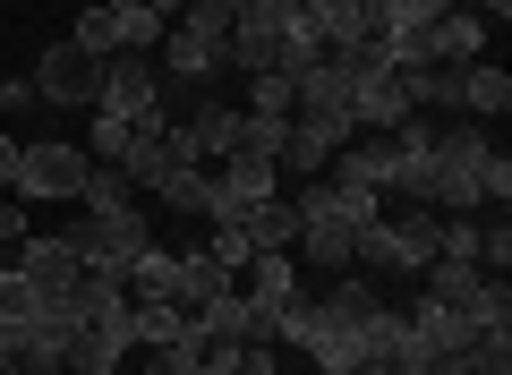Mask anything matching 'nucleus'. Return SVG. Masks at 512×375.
Segmentation results:
<instances>
[{
    "mask_svg": "<svg viewBox=\"0 0 512 375\" xmlns=\"http://www.w3.org/2000/svg\"><path fill=\"white\" fill-rule=\"evenodd\" d=\"M154 205H163V214H205V205H214V171H205V162H180V171L154 188Z\"/></svg>",
    "mask_w": 512,
    "mask_h": 375,
    "instance_id": "29",
    "label": "nucleus"
},
{
    "mask_svg": "<svg viewBox=\"0 0 512 375\" xmlns=\"http://www.w3.org/2000/svg\"><path fill=\"white\" fill-rule=\"evenodd\" d=\"M128 282H111V273H77V290H69V324H120L128 316Z\"/></svg>",
    "mask_w": 512,
    "mask_h": 375,
    "instance_id": "20",
    "label": "nucleus"
},
{
    "mask_svg": "<svg viewBox=\"0 0 512 375\" xmlns=\"http://www.w3.org/2000/svg\"><path fill=\"white\" fill-rule=\"evenodd\" d=\"M512 197V154L487 128H436V171H427V205L436 214H487Z\"/></svg>",
    "mask_w": 512,
    "mask_h": 375,
    "instance_id": "1",
    "label": "nucleus"
},
{
    "mask_svg": "<svg viewBox=\"0 0 512 375\" xmlns=\"http://www.w3.org/2000/svg\"><path fill=\"white\" fill-rule=\"evenodd\" d=\"M461 111H478V120H504V111H512V77L487 69V60H470V69H461Z\"/></svg>",
    "mask_w": 512,
    "mask_h": 375,
    "instance_id": "27",
    "label": "nucleus"
},
{
    "mask_svg": "<svg viewBox=\"0 0 512 375\" xmlns=\"http://www.w3.org/2000/svg\"><path fill=\"white\" fill-rule=\"evenodd\" d=\"M239 128H248V111H239V103H205V111H188V137H197L205 162H214V154H239Z\"/></svg>",
    "mask_w": 512,
    "mask_h": 375,
    "instance_id": "22",
    "label": "nucleus"
},
{
    "mask_svg": "<svg viewBox=\"0 0 512 375\" xmlns=\"http://www.w3.org/2000/svg\"><path fill=\"white\" fill-rule=\"evenodd\" d=\"M436 375H478V367H461V358H453V367H436Z\"/></svg>",
    "mask_w": 512,
    "mask_h": 375,
    "instance_id": "41",
    "label": "nucleus"
},
{
    "mask_svg": "<svg viewBox=\"0 0 512 375\" xmlns=\"http://www.w3.org/2000/svg\"><path fill=\"white\" fill-rule=\"evenodd\" d=\"M478 265H495V273L512 265V222H504V205H495V222H478Z\"/></svg>",
    "mask_w": 512,
    "mask_h": 375,
    "instance_id": "35",
    "label": "nucleus"
},
{
    "mask_svg": "<svg viewBox=\"0 0 512 375\" xmlns=\"http://www.w3.org/2000/svg\"><path fill=\"white\" fill-rule=\"evenodd\" d=\"M18 154H26V145L9 137V128H0V188H9V179H18Z\"/></svg>",
    "mask_w": 512,
    "mask_h": 375,
    "instance_id": "38",
    "label": "nucleus"
},
{
    "mask_svg": "<svg viewBox=\"0 0 512 375\" xmlns=\"http://www.w3.org/2000/svg\"><path fill=\"white\" fill-rule=\"evenodd\" d=\"M325 179H333V188H367V197H384V179H393V154H384V137H367V128H359V137H350L342 154L325 162Z\"/></svg>",
    "mask_w": 512,
    "mask_h": 375,
    "instance_id": "16",
    "label": "nucleus"
},
{
    "mask_svg": "<svg viewBox=\"0 0 512 375\" xmlns=\"http://www.w3.org/2000/svg\"><path fill=\"white\" fill-rule=\"evenodd\" d=\"M274 197H282V162H265V154H222L205 222H239V214H256V205H274Z\"/></svg>",
    "mask_w": 512,
    "mask_h": 375,
    "instance_id": "7",
    "label": "nucleus"
},
{
    "mask_svg": "<svg viewBox=\"0 0 512 375\" xmlns=\"http://www.w3.org/2000/svg\"><path fill=\"white\" fill-rule=\"evenodd\" d=\"M86 162H94V154H77V145H60V137H35V145L18 154V179H9V188H18V197L60 205V197L86 188Z\"/></svg>",
    "mask_w": 512,
    "mask_h": 375,
    "instance_id": "9",
    "label": "nucleus"
},
{
    "mask_svg": "<svg viewBox=\"0 0 512 375\" xmlns=\"http://www.w3.org/2000/svg\"><path fill=\"white\" fill-rule=\"evenodd\" d=\"M291 9H299V0H239L231 35H222V69H239V77L282 69V43H291Z\"/></svg>",
    "mask_w": 512,
    "mask_h": 375,
    "instance_id": "4",
    "label": "nucleus"
},
{
    "mask_svg": "<svg viewBox=\"0 0 512 375\" xmlns=\"http://www.w3.org/2000/svg\"><path fill=\"white\" fill-rule=\"evenodd\" d=\"M128 350H137L128 316H120V324H77V333H69V375H120Z\"/></svg>",
    "mask_w": 512,
    "mask_h": 375,
    "instance_id": "15",
    "label": "nucleus"
},
{
    "mask_svg": "<svg viewBox=\"0 0 512 375\" xmlns=\"http://www.w3.org/2000/svg\"><path fill=\"white\" fill-rule=\"evenodd\" d=\"M163 26H171V18H154L146 0H128V9H120V52H146V60H154V43H163Z\"/></svg>",
    "mask_w": 512,
    "mask_h": 375,
    "instance_id": "33",
    "label": "nucleus"
},
{
    "mask_svg": "<svg viewBox=\"0 0 512 375\" xmlns=\"http://www.w3.org/2000/svg\"><path fill=\"white\" fill-rule=\"evenodd\" d=\"M478 290H487V265H470V256H436L427 265V299L436 307H470Z\"/></svg>",
    "mask_w": 512,
    "mask_h": 375,
    "instance_id": "23",
    "label": "nucleus"
},
{
    "mask_svg": "<svg viewBox=\"0 0 512 375\" xmlns=\"http://www.w3.org/2000/svg\"><path fill=\"white\" fill-rule=\"evenodd\" d=\"M350 137H359V128H350L342 111H291V137H282V179H325V162L342 154Z\"/></svg>",
    "mask_w": 512,
    "mask_h": 375,
    "instance_id": "10",
    "label": "nucleus"
},
{
    "mask_svg": "<svg viewBox=\"0 0 512 375\" xmlns=\"http://www.w3.org/2000/svg\"><path fill=\"white\" fill-rule=\"evenodd\" d=\"M231 18H239V0H188V9H180V18H171V26H188V35L222 43V35H231Z\"/></svg>",
    "mask_w": 512,
    "mask_h": 375,
    "instance_id": "32",
    "label": "nucleus"
},
{
    "mask_svg": "<svg viewBox=\"0 0 512 375\" xmlns=\"http://www.w3.org/2000/svg\"><path fill=\"white\" fill-rule=\"evenodd\" d=\"M410 120V86L402 69H359L350 77V128H367V137H384V128Z\"/></svg>",
    "mask_w": 512,
    "mask_h": 375,
    "instance_id": "13",
    "label": "nucleus"
},
{
    "mask_svg": "<svg viewBox=\"0 0 512 375\" xmlns=\"http://www.w3.org/2000/svg\"><path fill=\"white\" fill-rule=\"evenodd\" d=\"M384 154H393V179H384V197L427 205V171H436V128H427V111H410L402 128H384Z\"/></svg>",
    "mask_w": 512,
    "mask_h": 375,
    "instance_id": "11",
    "label": "nucleus"
},
{
    "mask_svg": "<svg viewBox=\"0 0 512 375\" xmlns=\"http://www.w3.org/2000/svg\"><path fill=\"white\" fill-rule=\"evenodd\" d=\"M137 197H146V188H137L120 162H86V188H77V205H86V214H120V205H137Z\"/></svg>",
    "mask_w": 512,
    "mask_h": 375,
    "instance_id": "24",
    "label": "nucleus"
},
{
    "mask_svg": "<svg viewBox=\"0 0 512 375\" xmlns=\"http://www.w3.org/2000/svg\"><path fill=\"white\" fill-rule=\"evenodd\" d=\"M478 52H487V18H478V9H444V18L427 26V60H444V69H470Z\"/></svg>",
    "mask_w": 512,
    "mask_h": 375,
    "instance_id": "17",
    "label": "nucleus"
},
{
    "mask_svg": "<svg viewBox=\"0 0 512 375\" xmlns=\"http://www.w3.org/2000/svg\"><path fill=\"white\" fill-rule=\"evenodd\" d=\"M0 375H18V341H9V324H0Z\"/></svg>",
    "mask_w": 512,
    "mask_h": 375,
    "instance_id": "40",
    "label": "nucleus"
},
{
    "mask_svg": "<svg viewBox=\"0 0 512 375\" xmlns=\"http://www.w3.org/2000/svg\"><path fill=\"white\" fill-rule=\"evenodd\" d=\"M94 111L137 128L146 111H163V69H154L146 52H111V60H103V103H94Z\"/></svg>",
    "mask_w": 512,
    "mask_h": 375,
    "instance_id": "8",
    "label": "nucleus"
},
{
    "mask_svg": "<svg viewBox=\"0 0 512 375\" xmlns=\"http://www.w3.org/2000/svg\"><path fill=\"white\" fill-rule=\"evenodd\" d=\"M18 239H26V214H18V205H0V248H18Z\"/></svg>",
    "mask_w": 512,
    "mask_h": 375,
    "instance_id": "39",
    "label": "nucleus"
},
{
    "mask_svg": "<svg viewBox=\"0 0 512 375\" xmlns=\"http://www.w3.org/2000/svg\"><path fill=\"white\" fill-rule=\"evenodd\" d=\"M18 273H26V282H35V299L43 307H69V290H77V273H86V265H77V248H69V231H26L18 239Z\"/></svg>",
    "mask_w": 512,
    "mask_h": 375,
    "instance_id": "12",
    "label": "nucleus"
},
{
    "mask_svg": "<svg viewBox=\"0 0 512 375\" xmlns=\"http://www.w3.org/2000/svg\"><path fill=\"white\" fill-rule=\"evenodd\" d=\"M239 239H248L256 256H274V248H299V214L274 197V205H256V214H239Z\"/></svg>",
    "mask_w": 512,
    "mask_h": 375,
    "instance_id": "26",
    "label": "nucleus"
},
{
    "mask_svg": "<svg viewBox=\"0 0 512 375\" xmlns=\"http://www.w3.org/2000/svg\"><path fill=\"white\" fill-rule=\"evenodd\" d=\"M103 9H128V0H103Z\"/></svg>",
    "mask_w": 512,
    "mask_h": 375,
    "instance_id": "42",
    "label": "nucleus"
},
{
    "mask_svg": "<svg viewBox=\"0 0 512 375\" xmlns=\"http://www.w3.org/2000/svg\"><path fill=\"white\" fill-rule=\"evenodd\" d=\"M35 94L52 111H94L103 103V60L77 52V43H52V52H35Z\"/></svg>",
    "mask_w": 512,
    "mask_h": 375,
    "instance_id": "6",
    "label": "nucleus"
},
{
    "mask_svg": "<svg viewBox=\"0 0 512 375\" xmlns=\"http://www.w3.org/2000/svg\"><path fill=\"white\" fill-rule=\"evenodd\" d=\"M154 69L163 77H180V86H205V77L222 69V43H205V35H188V26H163V43H154Z\"/></svg>",
    "mask_w": 512,
    "mask_h": 375,
    "instance_id": "19",
    "label": "nucleus"
},
{
    "mask_svg": "<svg viewBox=\"0 0 512 375\" xmlns=\"http://www.w3.org/2000/svg\"><path fill=\"white\" fill-rule=\"evenodd\" d=\"M77 52H94V60H111L120 52V9H103V0H86V9H77Z\"/></svg>",
    "mask_w": 512,
    "mask_h": 375,
    "instance_id": "30",
    "label": "nucleus"
},
{
    "mask_svg": "<svg viewBox=\"0 0 512 375\" xmlns=\"http://www.w3.org/2000/svg\"><path fill=\"white\" fill-rule=\"evenodd\" d=\"M188 324H197V316H188L180 299H137V307H128V333H137V350H171Z\"/></svg>",
    "mask_w": 512,
    "mask_h": 375,
    "instance_id": "21",
    "label": "nucleus"
},
{
    "mask_svg": "<svg viewBox=\"0 0 512 375\" xmlns=\"http://www.w3.org/2000/svg\"><path fill=\"white\" fill-rule=\"evenodd\" d=\"M231 282H239V273L222 265L214 248H180V307H205L214 290H231Z\"/></svg>",
    "mask_w": 512,
    "mask_h": 375,
    "instance_id": "25",
    "label": "nucleus"
},
{
    "mask_svg": "<svg viewBox=\"0 0 512 375\" xmlns=\"http://www.w3.org/2000/svg\"><path fill=\"white\" fill-rule=\"evenodd\" d=\"M291 214H299V256H308V265H325V273H350V265H359V222L342 214L333 179H299Z\"/></svg>",
    "mask_w": 512,
    "mask_h": 375,
    "instance_id": "2",
    "label": "nucleus"
},
{
    "mask_svg": "<svg viewBox=\"0 0 512 375\" xmlns=\"http://www.w3.org/2000/svg\"><path fill=\"white\" fill-rule=\"evenodd\" d=\"M43 94H35V77H0V111H35Z\"/></svg>",
    "mask_w": 512,
    "mask_h": 375,
    "instance_id": "37",
    "label": "nucleus"
},
{
    "mask_svg": "<svg viewBox=\"0 0 512 375\" xmlns=\"http://www.w3.org/2000/svg\"><path fill=\"white\" fill-rule=\"evenodd\" d=\"M239 273H248V307L265 316V341H274V316L299 299V265H291V248H274V256H248Z\"/></svg>",
    "mask_w": 512,
    "mask_h": 375,
    "instance_id": "14",
    "label": "nucleus"
},
{
    "mask_svg": "<svg viewBox=\"0 0 512 375\" xmlns=\"http://www.w3.org/2000/svg\"><path fill=\"white\" fill-rule=\"evenodd\" d=\"M120 145H128V120H103L94 111V162H120Z\"/></svg>",
    "mask_w": 512,
    "mask_h": 375,
    "instance_id": "36",
    "label": "nucleus"
},
{
    "mask_svg": "<svg viewBox=\"0 0 512 375\" xmlns=\"http://www.w3.org/2000/svg\"><path fill=\"white\" fill-rule=\"evenodd\" d=\"M239 111H256V120H291L299 94H291V77H282V69H265V77H248V103H239Z\"/></svg>",
    "mask_w": 512,
    "mask_h": 375,
    "instance_id": "31",
    "label": "nucleus"
},
{
    "mask_svg": "<svg viewBox=\"0 0 512 375\" xmlns=\"http://www.w3.org/2000/svg\"><path fill=\"white\" fill-rule=\"evenodd\" d=\"M205 341H265V316L248 307V290H214L205 307H188Z\"/></svg>",
    "mask_w": 512,
    "mask_h": 375,
    "instance_id": "18",
    "label": "nucleus"
},
{
    "mask_svg": "<svg viewBox=\"0 0 512 375\" xmlns=\"http://www.w3.org/2000/svg\"><path fill=\"white\" fill-rule=\"evenodd\" d=\"M35 307H43V299H35V282H26L18 265H0V324H9V333H18V324L35 316Z\"/></svg>",
    "mask_w": 512,
    "mask_h": 375,
    "instance_id": "34",
    "label": "nucleus"
},
{
    "mask_svg": "<svg viewBox=\"0 0 512 375\" xmlns=\"http://www.w3.org/2000/svg\"><path fill=\"white\" fill-rule=\"evenodd\" d=\"M436 205H410V214H376L359 231V256L367 265H393V273H427L436 265Z\"/></svg>",
    "mask_w": 512,
    "mask_h": 375,
    "instance_id": "5",
    "label": "nucleus"
},
{
    "mask_svg": "<svg viewBox=\"0 0 512 375\" xmlns=\"http://www.w3.org/2000/svg\"><path fill=\"white\" fill-rule=\"evenodd\" d=\"M128 299H180V248H146L128 265Z\"/></svg>",
    "mask_w": 512,
    "mask_h": 375,
    "instance_id": "28",
    "label": "nucleus"
},
{
    "mask_svg": "<svg viewBox=\"0 0 512 375\" xmlns=\"http://www.w3.org/2000/svg\"><path fill=\"white\" fill-rule=\"evenodd\" d=\"M69 248H77V265H86V273L128 282V265L154 248V214H146V205H120V214H77Z\"/></svg>",
    "mask_w": 512,
    "mask_h": 375,
    "instance_id": "3",
    "label": "nucleus"
}]
</instances>
